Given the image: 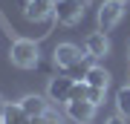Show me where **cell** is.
Returning a JSON list of instances; mask_svg holds the SVG:
<instances>
[{"instance_id": "30bf717a", "label": "cell", "mask_w": 130, "mask_h": 124, "mask_svg": "<svg viewBox=\"0 0 130 124\" xmlns=\"http://www.w3.org/2000/svg\"><path fill=\"white\" fill-rule=\"evenodd\" d=\"M20 107H23L26 115H32V118H41V115L49 113V101L43 95H26L23 101H20Z\"/></svg>"}, {"instance_id": "e0dca14e", "label": "cell", "mask_w": 130, "mask_h": 124, "mask_svg": "<svg viewBox=\"0 0 130 124\" xmlns=\"http://www.w3.org/2000/svg\"><path fill=\"white\" fill-rule=\"evenodd\" d=\"M121 3H124V0H121Z\"/></svg>"}, {"instance_id": "52a82bcc", "label": "cell", "mask_w": 130, "mask_h": 124, "mask_svg": "<svg viewBox=\"0 0 130 124\" xmlns=\"http://www.w3.org/2000/svg\"><path fill=\"white\" fill-rule=\"evenodd\" d=\"M52 55H55V64H58L61 69H70L72 64H78V61L84 58L81 49H78V46H72V43H58Z\"/></svg>"}, {"instance_id": "4fadbf2b", "label": "cell", "mask_w": 130, "mask_h": 124, "mask_svg": "<svg viewBox=\"0 0 130 124\" xmlns=\"http://www.w3.org/2000/svg\"><path fill=\"white\" fill-rule=\"evenodd\" d=\"M87 69H90V64L78 61V64H72L70 69H67V75H70V78H75V81H84V78H87Z\"/></svg>"}, {"instance_id": "8fae6325", "label": "cell", "mask_w": 130, "mask_h": 124, "mask_svg": "<svg viewBox=\"0 0 130 124\" xmlns=\"http://www.w3.org/2000/svg\"><path fill=\"white\" fill-rule=\"evenodd\" d=\"M84 81H87L90 87H101V90H107V84H110V72H107L104 66H90Z\"/></svg>"}, {"instance_id": "277c9868", "label": "cell", "mask_w": 130, "mask_h": 124, "mask_svg": "<svg viewBox=\"0 0 130 124\" xmlns=\"http://www.w3.org/2000/svg\"><path fill=\"white\" fill-rule=\"evenodd\" d=\"M121 0H104L101 9H98V32H107V29H113L116 23L121 20Z\"/></svg>"}, {"instance_id": "ac0fdd59", "label": "cell", "mask_w": 130, "mask_h": 124, "mask_svg": "<svg viewBox=\"0 0 130 124\" xmlns=\"http://www.w3.org/2000/svg\"><path fill=\"white\" fill-rule=\"evenodd\" d=\"M0 124H3V121H0Z\"/></svg>"}, {"instance_id": "6da1fadb", "label": "cell", "mask_w": 130, "mask_h": 124, "mask_svg": "<svg viewBox=\"0 0 130 124\" xmlns=\"http://www.w3.org/2000/svg\"><path fill=\"white\" fill-rule=\"evenodd\" d=\"M12 64L20 66V69H32L38 66V43L35 41H26V38H20V41L12 43Z\"/></svg>"}, {"instance_id": "9a60e30c", "label": "cell", "mask_w": 130, "mask_h": 124, "mask_svg": "<svg viewBox=\"0 0 130 124\" xmlns=\"http://www.w3.org/2000/svg\"><path fill=\"white\" fill-rule=\"evenodd\" d=\"M41 124H61V118H58V115H55V113L49 110L46 115H41Z\"/></svg>"}, {"instance_id": "7a4b0ae2", "label": "cell", "mask_w": 130, "mask_h": 124, "mask_svg": "<svg viewBox=\"0 0 130 124\" xmlns=\"http://www.w3.org/2000/svg\"><path fill=\"white\" fill-rule=\"evenodd\" d=\"M84 0H55V12H52V17H55L61 26H75L81 17H84Z\"/></svg>"}, {"instance_id": "9c48e42d", "label": "cell", "mask_w": 130, "mask_h": 124, "mask_svg": "<svg viewBox=\"0 0 130 124\" xmlns=\"http://www.w3.org/2000/svg\"><path fill=\"white\" fill-rule=\"evenodd\" d=\"M0 121L3 124H32V115H26V110L20 104H6L0 110Z\"/></svg>"}, {"instance_id": "5bb4252c", "label": "cell", "mask_w": 130, "mask_h": 124, "mask_svg": "<svg viewBox=\"0 0 130 124\" xmlns=\"http://www.w3.org/2000/svg\"><path fill=\"white\" fill-rule=\"evenodd\" d=\"M87 101H93V104L98 107V104L104 101V90H101V87H90V92H87Z\"/></svg>"}, {"instance_id": "7c38bea8", "label": "cell", "mask_w": 130, "mask_h": 124, "mask_svg": "<svg viewBox=\"0 0 130 124\" xmlns=\"http://www.w3.org/2000/svg\"><path fill=\"white\" fill-rule=\"evenodd\" d=\"M116 107H119V113L130 115V84H127V87H121V90L116 92Z\"/></svg>"}, {"instance_id": "ba28073f", "label": "cell", "mask_w": 130, "mask_h": 124, "mask_svg": "<svg viewBox=\"0 0 130 124\" xmlns=\"http://www.w3.org/2000/svg\"><path fill=\"white\" fill-rule=\"evenodd\" d=\"M84 49H87V58H104L110 52V41H107L104 32H93L84 43Z\"/></svg>"}, {"instance_id": "3957f363", "label": "cell", "mask_w": 130, "mask_h": 124, "mask_svg": "<svg viewBox=\"0 0 130 124\" xmlns=\"http://www.w3.org/2000/svg\"><path fill=\"white\" fill-rule=\"evenodd\" d=\"M72 87H75V78H70V75H58V78H52V81H49L46 95H49V101L67 104V101L72 98Z\"/></svg>"}, {"instance_id": "2e32d148", "label": "cell", "mask_w": 130, "mask_h": 124, "mask_svg": "<svg viewBox=\"0 0 130 124\" xmlns=\"http://www.w3.org/2000/svg\"><path fill=\"white\" fill-rule=\"evenodd\" d=\"M107 124H124V121H121L119 115H116V118H110V121H107Z\"/></svg>"}, {"instance_id": "5b68a950", "label": "cell", "mask_w": 130, "mask_h": 124, "mask_svg": "<svg viewBox=\"0 0 130 124\" xmlns=\"http://www.w3.org/2000/svg\"><path fill=\"white\" fill-rule=\"evenodd\" d=\"M52 12H55V3H52V0H26L23 3V14H26V20H32V23L46 20Z\"/></svg>"}, {"instance_id": "8992f818", "label": "cell", "mask_w": 130, "mask_h": 124, "mask_svg": "<svg viewBox=\"0 0 130 124\" xmlns=\"http://www.w3.org/2000/svg\"><path fill=\"white\" fill-rule=\"evenodd\" d=\"M67 115H70L72 121H78V124H87L95 115V104L87 101V98H81V101H67Z\"/></svg>"}]
</instances>
